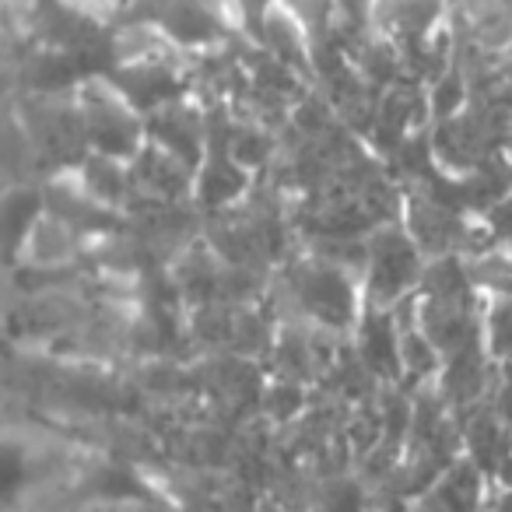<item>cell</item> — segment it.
<instances>
[{"mask_svg":"<svg viewBox=\"0 0 512 512\" xmlns=\"http://www.w3.org/2000/svg\"><path fill=\"white\" fill-rule=\"evenodd\" d=\"M281 313L285 323H316L348 334L362 320L355 274L320 256H302L281 278Z\"/></svg>","mask_w":512,"mask_h":512,"instance_id":"1","label":"cell"},{"mask_svg":"<svg viewBox=\"0 0 512 512\" xmlns=\"http://www.w3.org/2000/svg\"><path fill=\"white\" fill-rule=\"evenodd\" d=\"M428 256L418 249L407 228L383 225L369 235V264L362 274L365 306L393 309L407 295L418 292L421 274H425Z\"/></svg>","mask_w":512,"mask_h":512,"instance_id":"2","label":"cell"},{"mask_svg":"<svg viewBox=\"0 0 512 512\" xmlns=\"http://www.w3.org/2000/svg\"><path fill=\"white\" fill-rule=\"evenodd\" d=\"M81 109V123H85L88 148L95 155L120 158V162H134L144 148V130L148 123L141 120L134 106L116 92V85H102V81H85L74 92Z\"/></svg>","mask_w":512,"mask_h":512,"instance_id":"3","label":"cell"},{"mask_svg":"<svg viewBox=\"0 0 512 512\" xmlns=\"http://www.w3.org/2000/svg\"><path fill=\"white\" fill-rule=\"evenodd\" d=\"M446 11L449 0H369L372 32L390 39L404 53L407 67L439 36V22L446 18Z\"/></svg>","mask_w":512,"mask_h":512,"instance_id":"4","label":"cell"},{"mask_svg":"<svg viewBox=\"0 0 512 512\" xmlns=\"http://www.w3.org/2000/svg\"><path fill=\"white\" fill-rule=\"evenodd\" d=\"M148 137L151 144L165 148L169 155L183 158L186 165L200 169L204 165V148H207V120L200 116V109L186 106V102H172V106L158 109L148 116Z\"/></svg>","mask_w":512,"mask_h":512,"instance_id":"5","label":"cell"},{"mask_svg":"<svg viewBox=\"0 0 512 512\" xmlns=\"http://www.w3.org/2000/svg\"><path fill=\"white\" fill-rule=\"evenodd\" d=\"M358 358L369 365L376 379H397L400 376V327L393 320L390 309H372L365 306L362 320H358Z\"/></svg>","mask_w":512,"mask_h":512,"instance_id":"6","label":"cell"},{"mask_svg":"<svg viewBox=\"0 0 512 512\" xmlns=\"http://www.w3.org/2000/svg\"><path fill=\"white\" fill-rule=\"evenodd\" d=\"M253 190L249 169H242L228 151H207L204 165L197 169V200L211 211H225L239 197Z\"/></svg>","mask_w":512,"mask_h":512,"instance_id":"7","label":"cell"},{"mask_svg":"<svg viewBox=\"0 0 512 512\" xmlns=\"http://www.w3.org/2000/svg\"><path fill=\"white\" fill-rule=\"evenodd\" d=\"M78 183L85 186L88 197L99 200L109 211L120 207L127 197H134V176H130L127 165H123L120 158L95 155V151L78 165Z\"/></svg>","mask_w":512,"mask_h":512,"instance_id":"8","label":"cell"},{"mask_svg":"<svg viewBox=\"0 0 512 512\" xmlns=\"http://www.w3.org/2000/svg\"><path fill=\"white\" fill-rule=\"evenodd\" d=\"M78 246H81V235L46 211L43 218H39V225L32 228L29 242H25L22 260L32 267H57L60 271V267H67L74 260Z\"/></svg>","mask_w":512,"mask_h":512,"instance_id":"9","label":"cell"},{"mask_svg":"<svg viewBox=\"0 0 512 512\" xmlns=\"http://www.w3.org/2000/svg\"><path fill=\"white\" fill-rule=\"evenodd\" d=\"M484 348L495 365H512V295L488 302L484 316Z\"/></svg>","mask_w":512,"mask_h":512,"instance_id":"10","label":"cell"},{"mask_svg":"<svg viewBox=\"0 0 512 512\" xmlns=\"http://www.w3.org/2000/svg\"><path fill=\"white\" fill-rule=\"evenodd\" d=\"M260 407L274 425H292L306 414V383L274 379L267 390H260Z\"/></svg>","mask_w":512,"mask_h":512,"instance_id":"11","label":"cell"},{"mask_svg":"<svg viewBox=\"0 0 512 512\" xmlns=\"http://www.w3.org/2000/svg\"><path fill=\"white\" fill-rule=\"evenodd\" d=\"M488 512H512V488H502L488 502Z\"/></svg>","mask_w":512,"mask_h":512,"instance_id":"12","label":"cell"}]
</instances>
